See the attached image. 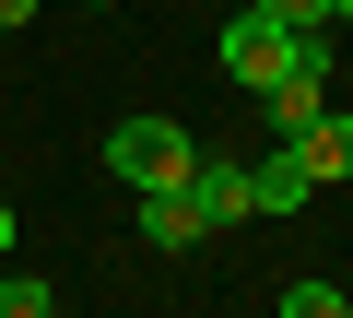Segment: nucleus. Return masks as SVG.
Instances as JSON below:
<instances>
[{"label":"nucleus","instance_id":"20e7f679","mask_svg":"<svg viewBox=\"0 0 353 318\" xmlns=\"http://www.w3.org/2000/svg\"><path fill=\"white\" fill-rule=\"evenodd\" d=\"M189 201H201V224H259V177L236 166V153H201V166H189Z\"/></svg>","mask_w":353,"mask_h":318},{"label":"nucleus","instance_id":"9d476101","mask_svg":"<svg viewBox=\"0 0 353 318\" xmlns=\"http://www.w3.org/2000/svg\"><path fill=\"white\" fill-rule=\"evenodd\" d=\"M248 12H271L283 36H330V0H248Z\"/></svg>","mask_w":353,"mask_h":318},{"label":"nucleus","instance_id":"39448f33","mask_svg":"<svg viewBox=\"0 0 353 318\" xmlns=\"http://www.w3.org/2000/svg\"><path fill=\"white\" fill-rule=\"evenodd\" d=\"M294 166L330 189V177H353V106H318L306 130H294Z\"/></svg>","mask_w":353,"mask_h":318},{"label":"nucleus","instance_id":"423d86ee","mask_svg":"<svg viewBox=\"0 0 353 318\" xmlns=\"http://www.w3.org/2000/svg\"><path fill=\"white\" fill-rule=\"evenodd\" d=\"M141 236H153V248H201L212 224H201V201H189V189H153V201H141Z\"/></svg>","mask_w":353,"mask_h":318},{"label":"nucleus","instance_id":"9b49d317","mask_svg":"<svg viewBox=\"0 0 353 318\" xmlns=\"http://www.w3.org/2000/svg\"><path fill=\"white\" fill-rule=\"evenodd\" d=\"M24 24H36V0H0V36H24Z\"/></svg>","mask_w":353,"mask_h":318},{"label":"nucleus","instance_id":"7ed1b4c3","mask_svg":"<svg viewBox=\"0 0 353 318\" xmlns=\"http://www.w3.org/2000/svg\"><path fill=\"white\" fill-rule=\"evenodd\" d=\"M318 106H330V36H294V71H283V83L259 95V118H271V130L294 141V130H306Z\"/></svg>","mask_w":353,"mask_h":318},{"label":"nucleus","instance_id":"f8f14e48","mask_svg":"<svg viewBox=\"0 0 353 318\" xmlns=\"http://www.w3.org/2000/svg\"><path fill=\"white\" fill-rule=\"evenodd\" d=\"M0 259H12V201H0Z\"/></svg>","mask_w":353,"mask_h":318},{"label":"nucleus","instance_id":"2eb2a0df","mask_svg":"<svg viewBox=\"0 0 353 318\" xmlns=\"http://www.w3.org/2000/svg\"><path fill=\"white\" fill-rule=\"evenodd\" d=\"M94 12H106V0H94Z\"/></svg>","mask_w":353,"mask_h":318},{"label":"nucleus","instance_id":"0eeeda50","mask_svg":"<svg viewBox=\"0 0 353 318\" xmlns=\"http://www.w3.org/2000/svg\"><path fill=\"white\" fill-rule=\"evenodd\" d=\"M248 177H259V212H306V189H318V177L294 166V141L271 153V166H248Z\"/></svg>","mask_w":353,"mask_h":318},{"label":"nucleus","instance_id":"4468645a","mask_svg":"<svg viewBox=\"0 0 353 318\" xmlns=\"http://www.w3.org/2000/svg\"><path fill=\"white\" fill-rule=\"evenodd\" d=\"M0 177H12V153H0Z\"/></svg>","mask_w":353,"mask_h":318},{"label":"nucleus","instance_id":"f257e3e1","mask_svg":"<svg viewBox=\"0 0 353 318\" xmlns=\"http://www.w3.org/2000/svg\"><path fill=\"white\" fill-rule=\"evenodd\" d=\"M106 166H118V189H130V201H153V189H189L201 141L176 130V118H118V130H106Z\"/></svg>","mask_w":353,"mask_h":318},{"label":"nucleus","instance_id":"ddd939ff","mask_svg":"<svg viewBox=\"0 0 353 318\" xmlns=\"http://www.w3.org/2000/svg\"><path fill=\"white\" fill-rule=\"evenodd\" d=\"M330 24H353V0H330Z\"/></svg>","mask_w":353,"mask_h":318},{"label":"nucleus","instance_id":"6e6552de","mask_svg":"<svg viewBox=\"0 0 353 318\" xmlns=\"http://www.w3.org/2000/svg\"><path fill=\"white\" fill-rule=\"evenodd\" d=\"M283 318H353V295H341V283H318V271H306V283H283Z\"/></svg>","mask_w":353,"mask_h":318},{"label":"nucleus","instance_id":"f03ea898","mask_svg":"<svg viewBox=\"0 0 353 318\" xmlns=\"http://www.w3.org/2000/svg\"><path fill=\"white\" fill-rule=\"evenodd\" d=\"M283 71H294V36H283L271 12H236V24H224V83H248V95H271Z\"/></svg>","mask_w":353,"mask_h":318},{"label":"nucleus","instance_id":"1a4fd4ad","mask_svg":"<svg viewBox=\"0 0 353 318\" xmlns=\"http://www.w3.org/2000/svg\"><path fill=\"white\" fill-rule=\"evenodd\" d=\"M0 318H59V295H48L36 271H0Z\"/></svg>","mask_w":353,"mask_h":318}]
</instances>
